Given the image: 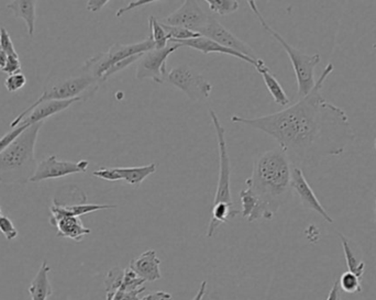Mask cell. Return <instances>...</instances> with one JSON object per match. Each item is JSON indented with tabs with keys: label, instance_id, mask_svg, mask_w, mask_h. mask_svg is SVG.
Masks as SVG:
<instances>
[{
	"label": "cell",
	"instance_id": "cell-1",
	"mask_svg": "<svg viewBox=\"0 0 376 300\" xmlns=\"http://www.w3.org/2000/svg\"><path fill=\"white\" fill-rule=\"evenodd\" d=\"M334 71V64L329 63L309 94L292 106L254 119L232 116V122L272 137L292 166L302 170L341 155L355 134L347 112L322 96V86Z\"/></svg>",
	"mask_w": 376,
	"mask_h": 300
},
{
	"label": "cell",
	"instance_id": "cell-2",
	"mask_svg": "<svg viewBox=\"0 0 376 300\" xmlns=\"http://www.w3.org/2000/svg\"><path fill=\"white\" fill-rule=\"evenodd\" d=\"M292 165L280 149L266 151L254 160L246 188L258 200L260 220H272L290 198Z\"/></svg>",
	"mask_w": 376,
	"mask_h": 300
},
{
	"label": "cell",
	"instance_id": "cell-3",
	"mask_svg": "<svg viewBox=\"0 0 376 300\" xmlns=\"http://www.w3.org/2000/svg\"><path fill=\"white\" fill-rule=\"evenodd\" d=\"M45 122L35 123L23 131L4 152L0 153V183L27 184L37 170L35 144Z\"/></svg>",
	"mask_w": 376,
	"mask_h": 300
},
{
	"label": "cell",
	"instance_id": "cell-4",
	"mask_svg": "<svg viewBox=\"0 0 376 300\" xmlns=\"http://www.w3.org/2000/svg\"><path fill=\"white\" fill-rule=\"evenodd\" d=\"M248 5L250 6L251 10L253 11L254 15L258 18L262 27L266 29V33H270L287 53L288 57L292 62V69L295 71L298 96H300V98L307 96L310 91H312V88L315 87V69L319 64L320 61H321L320 54H318V53L312 55L306 54V53H302L300 50L295 49L275 29L268 25V21L264 19L263 16L260 13L256 1L251 0V1H248Z\"/></svg>",
	"mask_w": 376,
	"mask_h": 300
},
{
	"label": "cell",
	"instance_id": "cell-5",
	"mask_svg": "<svg viewBox=\"0 0 376 300\" xmlns=\"http://www.w3.org/2000/svg\"><path fill=\"white\" fill-rule=\"evenodd\" d=\"M101 86L83 67L77 74L57 75L52 73L47 81L41 96L33 103L38 105L45 100H69V99L89 98Z\"/></svg>",
	"mask_w": 376,
	"mask_h": 300
},
{
	"label": "cell",
	"instance_id": "cell-6",
	"mask_svg": "<svg viewBox=\"0 0 376 300\" xmlns=\"http://www.w3.org/2000/svg\"><path fill=\"white\" fill-rule=\"evenodd\" d=\"M153 49H154V45H153L150 38L144 40V41H141V42L132 43V45L116 43V45L110 47L108 51L99 53V54L87 59L81 67H83L84 71L89 73L93 79L101 84L103 75L106 74V71L116 63L133 57V55L143 54L145 52Z\"/></svg>",
	"mask_w": 376,
	"mask_h": 300
},
{
	"label": "cell",
	"instance_id": "cell-7",
	"mask_svg": "<svg viewBox=\"0 0 376 300\" xmlns=\"http://www.w3.org/2000/svg\"><path fill=\"white\" fill-rule=\"evenodd\" d=\"M209 115L216 131L219 151V176L214 204H228L234 206L232 195V162L227 149L226 130L212 109L209 110Z\"/></svg>",
	"mask_w": 376,
	"mask_h": 300
},
{
	"label": "cell",
	"instance_id": "cell-8",
	"mask_svg": "<svg viewBox=\"0 0 376 300\" xmlns=\"http://www.w3.org/2000/svg\"><path fill=\"white\" fill-rule=\"evenodd\" d=\"M166 79L195 103L207 100L212 94V85L196 69L187 65L171 69Z\"/></svg>",
	"mask_w": 376,
	"mask_h": 300
},
{
	"label": "cell",
	"instance_id": "cell-9",
	"mask_svg": "<svg viewBox=\"0 0 376 300\" xmlns=\"http://www.w3.org/2000/svg\"><path fill=\"white\" fill-rule=\"evenodd\" d=\"M181 45L176 43L167 45L164 49H153L145 52L138 61L135 77L139 81L152 79L158 84L164 83L167 76V59L172 53L180 49Z\"/></svg>",
	"mask_w": 376,
	"mask_h": 300
},
{
	"label": "cell",
	"instance_id": "cell-10",
	"mask_svg": "<svg viewBox=\"0 0 376 300\" xmlns=\"http://www.w3.org/2000/svg\"><path fill=\"white\" fill-rule=\"evenodd\" d=\"M210 17L212 16L206 13L197 1L186 0L176 11L163 18L160 23L172 27L184 28L202 35L203 30L208 25Z\"/></svg>",
	"mask_w": 376,
	"mask_h": 300
},
{
	"label": "cell",
	"instance_id": "cell-11",
	"mask_svg": "<svg viewBox=\"0 0 376 300\" xmlns=\"http://www.w3.org/2000/svg\"><path fill=\"white\" fill-rule=\"evenodd\" d=\"M89 166V162L87 160L72 162V161L59 160L57 155H50L49 158L42 160L38 164L35 175L30 182L39 183L42 180H55L72 174L85 173Z\"/></svg>",
	"mask_w": 376,
	"mask_h": 300
},
{
	"label": "cell",
	"instance_id": "cell-12",
	"mask_svg": "<svg viewBox=\"0 0 376 300\" xmlns=\"http://www.w3.org/2000/svg\"><path fill=\"white\" fill-rule=\"evenodd\" d=\"M50 224L57 228V236L75 242H81L85 236L91 233V230L84 226L79 217L67 214L64 207L55 200L50 207Z\"/></svg>",
	"mask_w": 376,
	"mask_h": 300
},
{
	"label": "cell",
	"instance_id": "cell-13",
	"mask_svg": "<svg viewBox=\"0 0 376 300\" xmlns=\"http://www.w3.org/2000/svg\"><path fill=\"white\" fill-rule=\"evenodd\" d=\"M202 35L208 38V39H212V41L227 47V49H230L232 51L238 52L240 54L246 55V57H250L253 61L260 59L250 45H246L241 39H239L232 31H229L224 25L219 23L216 18L210 17L208 25L203 30Z\"/></svg>",
	"mask_w": 376,
	"mask_h": 300
},
{
	"label": "cell",
	"instance_id": "cell-14",
	"mask_svg": "<svg viewBox=\"0 0 376 300\" xmlns=\"http://www.w3.org/2000/svg\"><path fill=\"white\" fill-rule=\"evenodd\" d=\"M81 99H69V100H45L38 105H31L20 113L17 118L13 119L10 123V128L15 129L20 123L25 122L28 125L45 122V119L55 116L61 111L67 110L73 103L81 101Z\"/></svg>",
	"mask_w": 376,
	"mask_h": 300
},
{
	"label": "cell",
	"instance_id": "cell-15",
	"mask_svg": "<svg viewBox=\"0 0 376 300\" xmlns=\"http://www.w3.org/2000/svg\"><path fill=\"white\" fill-rule=\"evenodd\" d=\"M290 188H292V192H295L300 197V202H302L304 208L315 212L316 214L321 216L328 224H334V219L328 214L325 207L322 206L321 202L318 200L312 188H310L309 183L306 180L302 168L292 166Z\"/></svg>",
	"mask_w": 376,
	"mask_h": 300
},
{
	"label": "cell",
	"instance_id": "cell-16",
	"mask_svg": "<svg viewBox=\"0 0 376 300\" xmlns=\"http://www.w3.org/2000/svg\"><path fill=\"white\" fill-rule=\"evenodd\" d=\"M129 267L144 282L159 281L161 274V260L155 250L143 252L138 258H133Z\"/></svg>",
	"mask_w": 376,
	"mask_h": 300
},
{
	"label": "cell",
	"instance_id": "cell-17",
	"mask_svg": "<svg viewBox=\"0 0 376 300\" xmlns=\"http://www.w3.org/2000/svg\"><path fill=\"white\" fill-rule=\"evenodd\" d=\"M175 43L181 45V47L197 50V51L202 52V53L206 55L212 54V53H219V54H226L229 55V57H237V59L246 62L249 64L253 65L254 67H258V64L262 62L261 59L258 61H253V59L246 57V55L240 54L238 52L227 49V47L218 45V43L212 41V39H208V38L204 37V35H200V38H196V39L187 40V41H181V42Z\"/></svg>",
	"mask_w": 376,
	"mask_h": 300
},
{
	"label": "cell",
	"instance_id": "cell-18",
	"mask_svg": "<svg viewBox=\"0 0 376 300\" xmlns=\"http://www.w3.org/2000/svg\"><path fill=\"white\" fill-rule=\"evenodd\" d=\"M51 271L47 261L43 262L40 266L37 275L33 278L29 286V293L31 300H47L53 294L49 273Z\"/></svg>",
	"mask_w": 376,
	"mask_h": 300
},
{
	"label": "cell",
	"instance_id": "cell-19",
	"mask_svg": "<svg viewBox=\"0 0 376 300\" xmlns=\"http://www.w3.org/2000/svg\"><path fill=\"white\" fill-rule=\"evenodd\" d=\"M7 8L11 10L16 18H21L25 23L28 29V35L30 37L35 35V8H37V1L33 0H15L10 1Z\"/></svg>",
	"mask_w": 376,
	"mask_h": 300
},
{
	"label": "cell",
	"instance_id": "cell-20",
	"mask_svg": "<svg viewBox=\"0 0 376 300\" xmlns=\"http://www.w3.org/2000/svg\"><path fill=\"white\" fill-rule=\"evenodd\" d=\"M256 69L263 79L264 84H266L270 96L273 97V100L280 106H287L290 101L287 94H286L282 85L280 84V81L272 74L270 69L266 67L264 61L261 62L258 67H256Z\"/></svg>",
	"mask_w": 376,
	"mask_h": 300
},
{
	"label": "cell",
	"instance_id": "cell-21",
	"mask_svg": "<svg viewBox=\"0 0 376 300\" xmlns=\"http://www.w3.org/2000/svg\"><path fill=\"white\" fill-rule=\"evenodd\" d=\"M121 180H125L131 186L139 188L145 178L156 172V164L144 165V166H135V168H118Z\"/></svg>",
	"mask_w": 376,
	"mask_h": 300
},
{
	"label": "cell",
	"instance_id": "cell-22",
	"mask_svg": "<svg viewBox=\"0 0 376 300\" xmlns=\"http://www.w3.org/2000/svg\"><path fill=\"white\" fill-rule=\"evenodd\" d=\"M238 214H240V212L237 210L234 206L228 204H212V218L207 230V236L212 238L219 226L226 224L229 218H234Z\"/></svg>",
	"mask_w": 376,
	"mask_h": 300
},
{
	"label": "cell",
	"instance_id": "cell-23",
	"mask_svg": "<svg viewBox=\"0 0 376 300\" xmlns=\"http://www.w3.org/2000/svg\"><path fill=\"white\" fill-rule=\"evenodd\" d=\"M341 240L342 249H343L344 258L347 262L348 272H351L354 275L358 276L360 279H363L364 271H365V263L358 260L357 256L354 255L350 246L349 240L346 236L339 234Z\"/></svg>",
	"mask_w": 376,
	"mask_h": 300
},
{
	"label": "cell",
	"instance_id": "cell-24",
	"mask_svg": "<svg viewBox=\"0 0 376 300\" xmlns=\"http://www.w3.org/2000/svg\"><path fill=\"white\" fill-rule=\"evenodd\" d=\"M62 206L64 207L67 214H71V216L79 217V218L84 216V214H91V212H99V210L116 209L117 208L116 204H87V202H81V204H62Z\"/></svg>",
	"mask_w": 376,
	"mask_h": 300
},
{
	"label": "cell",
	"instance_id": "cell-25",
	"mask_svg": "<svg viewBox=\"0 0 376 300\" xmlns=\"http://www.w3.org/2000/svg\"><path fill=\"white\" fill-rule=\"evenodd\" d=\"M149 25H150V39L154 45V49H164L166 47L167 43H169V37H167L166 33H165L164 28L161 25L156 18L151 16L149 18Z\"/></svg>",
	"mask_w": 376,
	"mask_h": 300
},
{
	"label": "cell",
	"instance_id": "cell-26",
	"mask_svg": "<svg viewBox=\"0 0 376 300\" xmlns=\"http://www.w3.org/2000/svg\"><path fill=\"white\" fill-rule=\"evenodd\" d=\"M210 11L219 16H228L236 13L240 7L238 0H207Z\"/></svg>",
	"mask_w": 376,
	"mask_h": 300
},
{
	"label": "cell",
	"instance_id": "cell-27",
	"mask_svg": "<svg viewBox=\"0 0 376 300\" xmlns=\"http://www.w3.org/2000/svg\"><path fill=\"white\" fill-rule=\"evenodd\" d=\"M161 25L164 28L165 33H166L171 43L196 39V38H200L202 35L200 33H193L190 30L184 29V28L172 27V25H163V23Z\"/></svg>",
	"mask_w": 376,
	"mask_h": 300
},
{
	"label": "cell",
	"instance_id": "cell-28",
	"mask_svg": "<svg viewBox=\"0 0 376 300\" xmlns=\"http://www.w3.org/2000/svg\"><path fill=\"white\" fill-rule=\"evenodd\" d=\"M341 291L347 294H358L362 292V281L358 276L352 274L351 272H346L342 274L339 281Z\"/></svg>",
	"mask_w": 376,
	"mask_h": 300
},
{
	"label": "cell",
	"instance_id": "cell-29",
	"mask_svg": "<svg viewBox=\"0 0 376 300\" xmlns=\"http://www.w3.org/2000/svg\"><path fill=\"white\" fill-rule=\"evenodd\" d=\"M30 126L33 125H28L25 122L20 123L19 126L16 127L13 130L9 131V132L6 133L5 136L0 138V153L4 152L8 146L18 138V137L23 132V131L27 130Z\"/></svg>",
	"mask_w": 376,
	"mask_h": 300
},
{
	"label": "cell",
	"instance_id": "cell-30",
	"mask_svg": "<svg viewBox=\"0 0 376 300\" xmlns=\"http://www.w3.org/2000/svg\"><path fill=\"white\" fill-rule=\"evenodd\" d=\"M144 54V53H143ZM143 54L133 55V57H128V59H123V61L118 62L116 64L111 67L108 71H106V74L103 76V83L106 81L109 77L113 76V75L117 74V73H120L123 69H127V67H130L131 64L138 62L141 59Z\"/></svg>",
	"mask_w": 376,
	"mask_h": 300
},
{
	"label": "cell",
	"instance_id": "cell-31",
	"mask_svg": "<svg viewBox=\"0 0 376 300\" xmlns=\"http://www.w3.org/2000/svg\"><path fill=\"white\" fill-rule=\"evenodd\" d=\"M6 89L9 93H16V91L23 89L27 84V77L23 74V73H17V74L9 75L7 79H5Z\"/></svg>",
	"mask_w": 376,
	"mask_h": 300
},
{
	"label": "cell",
	"instance_id": "cell-32",
	"mask_svg": "<svg viewBox=\"0 0 376 300\" xmlns=\"http://www.w3.org/2000/svg\"><path fill=\"white\" fill-rule=\"evenodd\" d=\"M0 50H3L8 57H17V51L15 49L13 40L10 38L9 33L5 27L0 28Z\"/></svg>",
	"mask_w": 376,
	"mask_h": 300
},
{
	"label": "cell",
	"instance_id": "cell-33",
	"mask_svg": "<svg viewBox=\"0 0 376 300\" xmlns=\"http://www.w3.org/2000/svg\"><path fill=\"white\" fill-rule=\"evenodd\" d=\"M0 232L8 241H13L18 236L17 228L7 216H0Z\"/></svg>",
	"mask_w": 376,
	"mask_h": 300
},
{
	"label": "cell",
	"instance_id": "cell-34",
	"mask_svg": "<svg viewBox=\"0 0 376 300\" xmlns=\"http://www.w3.org/2000/svg\"><path fill=\"white\" fill-rule=\"evenodd\" d=\"M93 176L108 182H117L121 180L118 168H101L93 172Z\"/></svg>",
	"mask_w": 376,
	"mask_h": 300
},
{
	"label": "cell",
	"instance_id": "cell-35",
	"mask_svg": "<svg viewBox=\"0 0 376 300\" xmlns=\"http://www.w3.org/2000/svg\"><path fill=\"white\" fill-rule=\"evenodd\" d=\"M21 69H23L21 62H20L19 55H17V57H8L6 67L1 69V71L9 76V75L21 73Z\"/></svg>",
	"mask_w": 376,
	"mask_h": 300
},
{
	"label": "cell",
	"instance_id": "cell-36",
	"mask_svg": "<svg viewBox=\"0 0 376 300\" xmlns=\"http://www.w3.org/2000/svg\"><path fill=\"white\" fill-rule=\"evenodd\" d=\"M159 3L158 0H137V1H129L128 6L120 8L117 11L116 17L121 18L125 13H129L131 10L137 8L143 7V6L150 5V4Z\"/></svg>",
	"mask_w": 376,
	"mask_h": 300
},
{
	"label": "cell",
	"instance_id": "cell-37",
	"mask_svg": "<svg viewBox=\"0 0 376 300\" xmlns=\"http://www.w3.org/2000/svg\"><path fill=\"white\" fill-rule=\"evenodd\" d=\"M140 300H172V295L166 292L159 291L143 296Z\"/></svg>",
	"mask_w": 376,
	"mask_h": 300
},
{
	"label": "cell",
	"instance_id": "cell-38",
	"mask_svg": "<svg viewBox=\"0 0 376 300\" xmlns=\"http://www.w3.org/2000/svg\"><path fill=\"white\" fill-rule=\"evenodd\" d=\"M109 3L110 1H108V0H91V1H87V9L91 13H98Z\"/></svg>",
	"mask_w": 376,
	"mask_h": 300
},
{
	"label": "cell",
	"instance_id": "cell-39",
	"mask_svg": "<svg viewBox=\"0 0 376 300\" xmlns=\"http://www.w3.org/2000/svg\"><path fill=\"white\" fill-rule=\"evenodd\" d=\"M327 300H342V291L341 288H340L338 281L334 284L331 289H330Z\"/></svg>",
	"mask_w": 376,
	"mask_h": 300
},
{
	"label": "cell",
	"instance_id": "cell-40",
	"mask_svg": "<svg viewBox=\"0 0 376 300\" xmlns=\"http://www.w3.org/2000/svg\"><path fill=\"white\" fill-rule=\"evenodd\" d=\"M144 291L145 287H142L140 289H137V291L125 292L120 300H140V295Z\"/></svg>",
	"mask_w": 376,
	"mask_h": 300
},
{
	"label": "cell",
	"instance_id": "cell-41",
	"mask_svg": "<svg viewBox=\"0 0 376 300\" xmlns=\"http://www.w3.org/2000/svg\"><path fill=\"white\" fill-rule=\"evenodd\" d=\"M206 289H207V282L204 281L202 284H200V289H198V292H197L196 295H195V297L193 298L192 300H203L204 299L205 295H206Z\"/></svg>",
	"mask_w": 376,
	"mask_h": 300
},
{
	"label": "cell",
	"instance_id": "cell-42",
	"mask_svg": "<svg viewBox=\"0 0 376 300\" xmlns=\"http://www.w3.org/2000/svg\"><path fill=\"white\" fill-rule=\"evenodd\" d=\"M8 55L6 54L5 52L3 50H0V71L6 67V63H7Z\"/></svg>",
	"mask_w": 376,
	"mask_h": 300
},
{
	"label": "cell",
	"instance_id": "cell-43",
	"mask_svg": "<svg viewBox=\"0 0 376 300\" xmlns=\"http://www.w3.org/2000/svg\"><path fill=\"white\" fill-rule=\"evenodd\" d=\"M212 299H214V300H222V299H219L218 297H212Z\"/></svg>",
	"mask_w": 376,
	"mask_h": 300
},
{
	"label": "cell",
	"instance_id": "cell-44",
	"mask_svg": "<svg viewBox=\"0 0 376 300\" xmlns=\"http://www.w3.org/2000/svg\"><path fill=\"white\" fill-rule=\"evenodd\" d=\"M0 216H3V214H1V208H0Z\"/></svg>",
	"mask_w": 376,
	"mask_h": 300
},
{
	"label": "cell",
	"instance_id": "cell-45",
	"mask_svg": "<svg viewBox=\"0 0 376 300\" xmlns=\"http://www.w3.org/2000/svg\"><path fill=\"white\" fill-rule=\"evenodd\" d=\"M375 216H376V202H375Z\"/></svg>",
	"mask_w": 376,
	"mask_h": 300
},
{
	"label": "cell",
	"instance_id": "cell-46",
	"mask_svg": "<svg viewBox=\"0 0 376 300\" xmlns=\"http://www.w3.org/2000/svg\"><path fill=\"white\" fill-rule=\"evenodd\" d=\"M374 144H375V150H376V140H375V142H374Z\"/></svg>",
	"mask_w": 376,
	"mask_h": 300
}]
</instances>
